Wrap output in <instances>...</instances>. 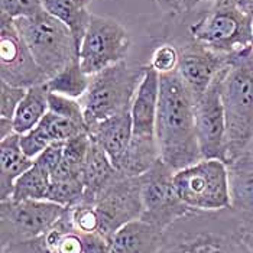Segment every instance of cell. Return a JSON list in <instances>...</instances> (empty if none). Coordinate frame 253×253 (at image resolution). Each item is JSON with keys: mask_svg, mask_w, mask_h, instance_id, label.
<instances>
[{"mask_svg": "<svg viewBox=\"0 0 253 253\" xmlns=\"http://www.w3.org/2000/svg\"><path fill=\"white\" fill-rule=\"evenodd\" d=\"M51 185V175L34 164L25 174L15 181L10 200H46L48 188ZM9 200V198H7Z\"/></svg>", "mask_w": 253, "mask_h": 253, "instance_id": "24", "label": "cell"}, {"mask_svg": "<svg viewBox=\"0 0 253 253\" xmlns=\"http://www.w3.org/2000/svg\"><path fill=\"white\" fill-rule=\"evenodd\" d=\"M28 88L15 87L4 81H0V117L13 119L16 109L26 94Z\"/></svg>", "mask_w": 253, "mask_h": 253, "instance_id": "31", "label": "cell"}, {"mask_svg": "<svg viewBox=\"0 0 253 253\" xmlns=\"http://www.w3.org/2000/svg\"><path fill=\"white\" fill-rule=\"evenodd\" d=\"M242 240L248 248V251L253 253V223L242 221Z\"/></svg>", "mask_w": 253, "mask_h": 253, "instance_id": "37", "label": "cell"}, {"mask_svg": "<svg viewBox=\"0 0 253 253\" xmlns=\"http://www.w3.org/2000/svg\"><path fill=\"white\" fill-rule=\"evenodd\" d=\"M48 96L49 91L45 84L34 85L26 90V94L13 116L15 132L18 135H23L37 127L43 116L49 112Z\"/></svg>", "mask_w": 253, "mask_h": 253, "instance_id": "20", "label": "cell"}, {"mask_svg": "<svg viewBox=\"0 0 253 253\" xmlns=\"http://www.w3.org/2000/svg\"><path fill=\"white\" fill-rule=\"evenodd\" d=\"M190 38L217 54L230 55L253 45V15L237 4L224 0L188 28Z\"/></svg>", "mask_w": 253, "mask_h": 253, "instance_id": "6", "label": "cell"}, {"mask_svg": "<svg viewBox=\"0 0 253 253\" xmlns=\"http://www.w3.org/2000/svg\"><path fill=\"white\" fill-rule=\"evenodd\" d=\"M174 184L187 207L198 211L230 209V175L226 162L201 159L174 172Z\"/></svg>", "mask_w": 253, "mask_h": 253, "instance_id": "7", "label": "cell"}, {"mask_svg": "<svg viewBox=\"0 0 253 253\" xmlns=\"http://www.w3.org/2000/svg\"><path fill=\"white\" fill-rule=\"evenodd\" d=\"M16 133L15 132V125H13V119L9 117H0V140L6 139L7 136Z\"/></svg>", "mask_w": 253, "mask_h": 253, "instance_id": "38", "label": "cell"}, {"mask_svg": "<svg viewBox=\"0 0 253 253\" xmlns=\"http://www.w3.org/2000/svg\"><path fill=\"white\" fill-rule=\"evenodd\" d=\"M15 20V26L46 78H52L80 59L71 31L46 10Z\"/></svg>", "mask_w": 253, "mask_h": 253, "instance_id": "5", "label": "cell"}, {"mask_svg": "<svg viewBox=\"0 0 253 253\" xmlns=\"http://www.w3.org/2000/svg\"><path fill=\"white\" fill-rule=\"evenodd\" d=\"M204 1H213V3H220V1H224V0H182V10L185 13H190L193 12L197 6H200L201 3Z\"/></svg>", "mask_w": 253, "mask_h": 253, "instance_id": "39", "label": "cell"}, {"mask_svg": "<svg viewBox=\"0 0 253 253\" xmlns=\"http://www.w3.org/2000/svg\"><path fill=\"white\" fill-rule=\"evenodd\" d=\"M48 106H49V112L57 115V116L65 117L68 120H73L78 125L85 126V119H84V110L81 106V101L77 98L67 97L62 94L57 93H49L48 96Z\"/></svg>", "mask_w": 253, "mask_h": 253, "instance_id": "27", "label": "cell"}, {"mask_svg": "<svg viewBox=\"0 0 253 253\" xmlns=\"http://www.w3.org/2000/svg\"><path fill=\"white\" fill-rule=\"evenodd\" d=\"M165 230L136 218L110 237L112 253H155L164 243Z\"/></svg>", "mask_w": 253, "mask_h": 253, "instance_id": "17", "label": "cell"}, {"mask_svg": "<svg viewBox=\"0 0 253 253\" xmlns=\"http://www.w3.org/2000/svg\"><path fill=\"white\" fill-rule=\"evenodd\" d=\"M67 207L48 200H4L0 206L1 248L37 239L64 215Z\"/></svg>", "mask_w": 253, "mask_h": 253, "instance_id": "9", "label": "cell"}, {"mask_svg": "<svg viewBox=\"0 0 253 253\" xmlns=\"http://www.w3.org/2000/svg\"><path fill=\"white\" fill-rule=\"evenodd\" d=\"M252 48H253V45H252Z\"/></svg>", "mask_w": 253, "mask_h": 253, "instance_id": "42", "label": "cell"}, {"mask_svg": "<svg viewBox=\"0 0 253 253\" xmlns=\"http://www.w3.org/2000/svg\"><path fill=\"white\" fill-rule=\"evenodd\" d=\"M155 253H251L242 240V220L232 209L191 210L164 233Z\"/></svg>", "mask_w": 253, "mask_h": 253, "instance_id": "2", "label": "cell"}, {"mask_svg": "<svg viewBox=\"0 0 253 253\" xmlns=\"http://www.w3.org/2000/svg\"><path fill=\"white\" fill-rule=\"evenodd\" d=\"M0 9L12 19L29 18L43 10V0H0Z\"/></svg>", "mask_w": 253, "mask_h": 253, "instance_id": "30", "label": "cell"}, {"mask_svg": "<svg viewBox=\"0 0 253 253\" xmlns=\"http://www.w3.org/2000/svg\"><path fill=\"white\" fill-rule=\"evenodd\" d=\"M84 182L83 179L74 181H51L46 200L57 203L62 207H73L83 201Z\"/></svg>", "mask_w": 253, "mask_h": 253, "instance_id": "26", "label": "cell"}, {"mask_svg": "<svg viewBox=\"0 0 253 253\" xmlns=\"http://www.w3.org/2000/svg\"><path fill=\"white\" fill-rule=\"evenodd\" d=\"M123 175L125 174L113 165L112 159L101 149V146L91 139L83 171L84 197L81 203H94L98 195Z\"/></svg>", "mask_w": 253, "mask_h": 253, "instance_id": "18", "label": "cell"}, {"mask_svg": "<svg viewBox=\"0 0 253 253\" xmlns=\"http://www.w3.org/2000/svg\"><path fill=\"white\" fill-rule=\"evenodd\" d=\"M155 1L164 13H168V15L184 13V10H182V0H155Z\"/></svg>", "mask_w": 253, "mask_h": 253, "instance_id": "36", "label": "cell"}, {"mask_svg": "<svg viewBox=\"0 0 253 253\" xmlns=\"http://www.w3.org/2000/svg\"><path fill=\"white\" fill-rule=\"evenodd\" d=\"M39 127L45 132V135L49 137L52 143L55 142H67L73 137H77L83 133H87V129L81 125H78L73 120H68L65 117L57 116L51 112H48L38 125Z\"/></svg>", "mask_w": 253, "mask_h": 253, "instance_id": "25", "label": "cell"}, {"mask_svg": "<svg viewBox=\"0 0 253 253\" xmlns=\"http://www.w3.org/2000/svg\"><path fill=\"white\" fill-rule=\"evenodd\" d=\"M194 103L178 71L159 76L155 137L159 158L174 172L203 159L195 132Z\"/></svg>", "mask_w": 253, "mask_h": 253, "instance_id": "1", "label": "cell"}, {"mask_svg": "<svg viewBox=\"0 0 253 253\" xmlns=\"http://www.w3.org/2000/svg\"><path fill=\"white\" fill-rule=\"evenodd\" d=\"M159 101V74L146 65L133 98L130 115L133 123V137L156 139L155 125Z\"/></svg>", "mask_w": 253, "mask_h": 253, "instance_id": "15", "label": "cell"}, {"mask_svg": "<svg viewBox=\"0 0 253 253\" xmlns=\"http://www.w3.org/2000/svg\"><path fill=\"white\" fill-rule=\"evenodd\" d=\"M252 15H253V13H252Z\"/></svg>", "mask_w": 253, "mask_h": 253, "instance_id": "43", "label": "cell"}, {"mask_svg": "<svg viewBox=\"0 0 253 253\" xmlns=\"http://www.w3.org/2000/svg\"><path fill=\"white\" fill-rule=\"evenodd\" d=\"M64 145H65V142H55V143L49 145L43 152H41L34 159V164H37L39 168H42L45 172H48L49 175H52L54 171L58 168L59 162L62 161Z\"/></svg>", "mask_w": 253, "mask_h": 253, "instance_id": "33", "label": "cell"}, {"mask_svg": "<svg viewBox=\"0 0 253 253\" xmlns=\"http://www.w3.org/2000/svg\"><path fill=\"white\" fill-rule=\"evenodd\" d=\"M149 67L154 68L156 73L161 74H169L178 71L179 67V48L174 43H161L156 46L152 52V57L149 61Z\"/></svg>", "mask_w": 253, "mask_h": 253, "instance_id": "29", "label": "cell"}, {"mask_svg": "<svg viewBox=\"0 0 253 253\" xmlns=\"http://www.w3.org/2000/svg\"><path fill=\"white\" fill-rule=\"evenodd\" d=\"M90 80L91 77L83 71L80 65V59H78V61L71 62L62 71H59L57 76L49 78L45 83V85L49 93H57V94L80 100L87 93Z\"/></svg>", "mask_w": 253, "mask_h": 253, "instance_id": "23", "label": "cell"}, {"mask_svg": "<svg viewBox=\"0 0 253 253\" xmlns=\"http://www.w3.org/2000/svg\"><path fill=\"white\" fill-rule=\"evenodd\" d=\"M93 204L100 218V233L110 240L120 227L142 215L139 176H120Z\"/></svg>", "mask_w": 253, "mask_h": 253, "instance_id": "13", "label": "cell"}, {"mask_svg": "<svg viewBox=\"0 0 253 253\" xmlns=\"http://www.w3.org/2000/svg\"><path fill=\"white\" fill-rule=\"evenodd\" d=\"M88 136L109 155L113 165L119 167L133 137V123L130 112L104 119L88 127Z\"/></svg>", "mask_w": 253, "mask_h": 253, "instance_id": "16", "label": "cell"}, {"mask_svg": "<svg viewBox=\"0 0 253 253\" xmlns=\"http://www.w3.org/2000/svg\"><path fill=\"white\" fill-rule=\"evenodd\" d=\"M0 81L31 88L48 81L20 37L15 20L0 13Z\"/></svg>", "mask_w": 253, "mask_h": 253, "instance_id": "12", "label": "cell"}, {"mask_svg": "<svg viewBox=\"0 0 253 253\" xmlns=\"http://www.w3.org/2000/svg\"><path fill=\"white\" fill-rule=\"evenodd\" d=\"M76 1H77V4H80L81 7H87L91 3V0H76Z\"/></svg>", "mask_w": 253, "mask_h": 253, "instance_id": "41", "label": "cell"}, {"mask_svg": "<svg viewBox=\"0 0 253 253\" xmlns=\"http://www.w3.org/2000/svg\"><path fill=\"white\" fill-rule=\"evenodd\" d=\"M230 209L243 223H253V168L230 169Z\"/></svg>", "mask_w": 253, "mask_h": 253, "instance_id": "22", "label": "cell"}, {"mask_svg": "<svg viewBox=\"0 0 253 253\" xmlns=\"http://www.w3.org/2000/svg\"><path fill=\"white\" fill-rule=\"evenodd\" d=\"M84 253H112L110 240L101 233H80Z\"/></svg>", "mask_w": 253, "mask_h": 253, "instance_id": "34", "label": "cell"}, {"mask_svg": "<svg viewBox=\"0 0 253 253\" xmlns=\"http://www.w3.org/2000/svg\"><path fill=\"white\" fill-rule=\"evenodd\" d=\"M239 6H242L245 10L253 13V0H236Z\"/></svg>", "mask_w": 253, "mask_h": 253, "instance_id": "40", "label": "cell"}, {"mask_svg": "<svg viewBox=\"0 0 253 253\" xmlns=\"http://www.w3.org/2000/svg\"><path fill=\"white\" fill-rule=\"evenodd\" d=\"M227 65L229 55L210 51L193 39L179 46L178 73L191 91L194 100L206 93L214 78Z\"/></svg>", "mask_w": 253, "mask_h": 253, "instance_id": "14", "label": "cell"}, {"mask_svg": "<svg viewBox=\"0 0 253 253\" xmlns=\"http://www.w3.org/2000/svg\"><path fill=\"white\" fill-rule=\"evenodd\" d=\"M130 37L126 28L113 18L91 13L87 32L80 45V65L87 76L126 61Z\"/></svg>", "mask_w": 253, "mask_h": 253, "instance_id": "8", "label": "cell"}, {"mask_svg": "<svg viewBox=\"0 0 253 253\" xmlns=\"http://www.w3.org/2000/svg\"><path fill=\"white\" fill-rule=\"evenodd\" d=\"M49 145H52V142L39 126L20 135V146L23 152L32 159H35L41 152H43Z\"/></svg>", "mask_w": 253, "mask_h": 253, "instance_id": "32", "label": "cell"}, {"mask_svg": "<svg viewBox=\"0 0 253 253\" xmlns=\"http://www.w3.org/2000/svg\"><path fill=\"white\" fill-rule=\"evenodd\" d=\"M227 129V165L243 154L253 139V48L229 55L221 80Z\"/></svg>", "mask_w": 253, "mask_h": 253, "instance_id": "3", "label": "cell"}, {"mask_svg": "<svg viewBox=\"0 0 253 253\" xmlns=\"http://www.w3.org/2000/svg\"><path fill=\"white\" fill-rule=\"evenodd\" d=\"M230 169H252L253 168V139L243 151V154L239 156L234 162L227 165Z\"/></svg>", "mask_w": 253, "mask_h": 253, "instance_id": "35", "label": "cell"}, {"mask_svg": "<svg viewBox=\"0 0 253 253\" xmlns=\"http://www.w3.org/2000/svg\"><path fill=\"white\" fill-rule=\"evenodd\" d=\"M226 68L214 78L206 93L195 100L194 115L203 159H218L227 164V129L221 100V80Z\"/></svg>", "mask_w": 253, "mask_h": 253, "instance_id": "11", "label": "cell"}, {"mask_svg": "<svg viewBox=\"0 0 253 253\" xmlns=\"http://www.w3.org/2000/svg\"><path fill=\"white\" fill-rule=\"evenodd\" d=\"M70 209V217L78 233H100V218L93 203H78Z\"/></svg>", "mask_w": 253, "mask_h": 253, "instance_id": "28", "label": "cell"}, {"mask_svg": "<svg viewBox=\"0 0 253 253\" xmlns=\"http://www.w3.org/2000/svg\"><path fill=\"white\" fill-rule=\"evenodd\" d=\"M43 10L62 22L71 31L80 49L91 19V13L87 7H81L76 0H43Z\"/></svg>", "mask_w": 253, "mask_h": 253, "instance_id": "21", "label": "cell"}, {"mask_svg": "<svg viewBox=\"0 0 253 253\" xmlns=\"http://www.w3.org/2000/svg\"><path fill=\"white\" fill-rule=\"evenodd\" d=\"M145 68L123 61L91 76L87 93L80 98L87 130L104 119L130 112Z\"/></svg>", "mask_w": 253, "mask_h": 253, "instance_id": "4", "label": "cell"}, {"mask_svg": "<svg viewBox=\"0 0 253 253\" xmlns=\"http://www.w3.org/2000/svg\"><path fill=\"white\" fill-rule=\"evenodd\" d=\"M139 179L143 206L142 220L167 230L176 220L191 211L176 193L174 171L161 158Z\"/></svg>", "mask_w": 253, "mask_h": 253, "instance_id": "10", "label": "cell"}, {"mask_svg": "<svg viewBox=\"0 0 253 253\" xmlns=\"http://www.w3.org/2000/svg\"><path fill=\"white\" fill-rule=\"evenodd\" d=\"M34 165V159L23 152L20 135L13 133L0 140V198H10L15 181Z\"/></svg>", "mask_w": 253, "mask_h": 253, "instance_id": "19", "label": "cell"}]
</instances>
